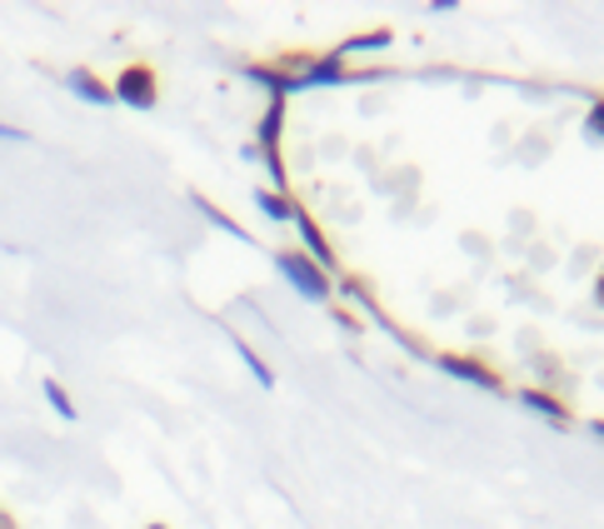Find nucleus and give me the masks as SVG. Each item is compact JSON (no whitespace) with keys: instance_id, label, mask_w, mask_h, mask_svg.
I'll use <instances>...</instances> for the list:
<instances>
[{"instance_id":"f03ea898","label":"nucleus","mask_w":604,"mask_h":529,"mask_svg":"<svg viewBox=\"0 0 604 529\" xmlns=\"http://www.w3.org/2000/svg\"><path fill=\"white\" fill-rule=\"evenodd\" d=\"M116 100L120 106H130V110H155V76L151 70H125V76L116 80Z\"/></svg>"},{"instance_id":"20e7f679","label":"nucleus","mask_w":604,"mask_h":529,"mask_svg":"<svg viewBox=\"0 0 604 529\" xmlns=\"http://www.w3.org/2000/svg\"><path fill=\"white\" fill-rule=\"evenodd\" d=\"M235 350H240V360H245V365H250V375L260 379V389H275V375H271V370H265V360H260L255 350L245 345V340H235Z\"/></svg>"},{"instance_id":"9d476101","label":"nucleus","mask_w":604,"mask_h":529,"mask_svg":"<svg viewBox=\"0 0 604 529\" xmlns=\"http://www.w3.org/2000/svg\"><path fill=\"white\" fill-rule=\"evenodd\" d=\"M334 80H340V60H320L310 70V80H305V86H334Z\"/></svg>"},{"instance_id":"6e6552de","label":"nucleus","mask_w":604,"mask_h":529,"mask_svg":"<svg viewBox=\"0 0 604 529\" xmlns=\"http://www.w3.org/2000/svg\"><path fill=\"white\" fill-rule=\"evenodd\" d=\"M41 389H45V400L55 405V415H61V420H76V405H70V395H65V389L55 385V379H45Z\"/></svg>"},{"instance_id":"6ab92c4d","label":"nucleus","mask_w":604,"mask_h":529,"mask_svg":"<svg viewBox=\"0 0 604 529\" xmlns=\"http://www.w3.org/2000/svg\"><path fill=\"white\" fill-rule=\"evenodd\" d=\"M151 529H165V525H151Z\"/></svg>"},{"instance_id":"dca6fc26","label":"nucleus","mask_w":604,"mask_h":529,"mask_svg":"<svg viewBox=\"0 0 604 529\" xmlns=\"http://www.w3.org/2000/svg\"><path fill=\"white\" fill-rule=\"evenodd\" d=\"M0 529H11V519H6V509H0Z\"/></svg>"},{"instance_id":"423d86ee","label":"nucleus","mask_w":604,"mask_h":529,"mask_svg":"<svg viewBox=\"0 0 604 529\" xmlns=\"http://www.w3.org/2000/svg\"><path fill=\"white\" fill-rule=\"evenodd\" d=\"M440 370H450V375H460V379H475V385H485V389H495V375H485L480 365H460V360H440Z\"/></svg>"},{"instance_id":"39448f33","label":"nucleus","mask_w":604,"mask_h":529,"mask_svg":"<svg viewBox=\"0 0 604 529\" xmlns=\"http://www.w3.org/2000/svg\"><path fill=\"white\" fill-rule=\"evenodd\" d=\"M255 200H260V210H265V216H271V220H295V210H290V200H285V195L260 190Z\"/></svg>"},{"instance_id":"f257e3e1","label":"nucleus","mask_w":604,"mask_h":529,"mask_svg":"<svg viewBox=\"0 0 604 529\" xmlns=\"http://www.w3.org/2000/svg\"><path fill=\"white\" fill-rule=\"evenodd\" d=\"M275 265L290 275V285L305 295V300H325V295H330V280H325V271H315L310 260H300V255H275Z\"/></svg>"},{"instance_id":"2eb2a0df","label":"nucleus","mask_w":604,"mask_h":529,"mask_svg":"<svg viewBox=\"0 0 604 529\" xmlns=\"http://www.w3.org/2000/svg\"><path fill=\"white\" fill-rule=\"evenodd\" d=\"M0 141H25V130H15V125H0Z\"/></svg>"},{"instance_id":"7ed1b4c3","label":"nucleus","mask_w":604,"mask_h":529,"mask_svg":"<svg viewBox=\"0 0 604 529\" xmlns=\"http://www.w3.org/2000/svg\"><path fill=\"white\" fill-rule=\"evenodd\" d=\"M65 90H70V96H80L86 106H110V100H116V90H106L96 76H90V70H70V76H65Z\"/></svg>"},{"instance_id":"ddd939ff","label":"nucleus","mask_w":604,"mask_h":529,"mask_svg":"<svg viewBox=\"0 0 604 529\" xmlns=\"http://www.w3.org/2000/svg\"><path fill=\"white\" fill-rule=\"evenodd\" d=\"M385 45H389V35L375 31V35H360V41H350V51H385Z\"/></svg>"},{"instance_id":"4468645a","label":"nucleus","mask_w":604,"mask_h":529,"mask_svg":"<svg viewBox=\"0 0 604 529\" xmlns=\"http://www.w3.org/2000/svg\"><path fill=\"white\" fill-rule=\"evenodd\" d=\"M590 135H600V141H604V106L590 110Z\"/></svg>"},{"instance_id":"0eeeda50","label":"nucleus","mask_w":604,"mask_h":529,"mask_svg":"<svg viewBox=\"0 0 604 529\" xmlns=\"http://www.w3.org/2000/svg\"><path fill=\"white\" fill-rule=\"evenodd\" d=\"M195 210H200V216H206V220H216V225H220V230H226V235L245 240V230H240V225H235V220H230V216H220V210H216V206H210V200H200V195H195Z\"/></svg>"},{"instance_id":"a211bd4d","label":"nucleus","mask_w":604,"mask_h":529,"mask_svg":"<svg viewBox=\"0 0 604 529\" xmlns=\"http://www.w3.org/2000/svg\"><path fill=\"white\" fill-rule=\"evenodd\" d=\"M594 295H600V305H604V280H600V290H594Z\"/></svg>"},{"instance_id":"f8f14e48","label":"nucleus","mask_w":604,"mask_h":529,"mask_svg":"<svg viewBox=\"0 0 604 529\" xmlns=\"http://www.w3.org/2000/svg\"><path fill=\"white\" fill-rule=\"evenodd\" d=\"M519 400H525V405H529V410H540V415H550V420H554V425H564L560 405H554V400H545V395H519Z\"/></svg>"},{"instance_id":"1a4fd4ad","label":"nucleus","mask_w":604,"mask_h":529,"mask_svg":"<svg viewBox=\"0 0 604 529\" xmlns=\"http://www.w3.org/2000/svg\"><path fill=\"white\" fill-rule=\"evenodd\" d=\"M295 220H300V235H305V245H310V255L320 260V265H330V245H325V240H320V230H315L305 216H295Z\"/></svg>"},{"instance_id":"9b49d317","label":"nucleus","mask_w":604,"mask_h":529,"mask_svg":"<svg viewBox=\"0 0 604 529\" xmlns=\"http://www.w3.org/2000/svg\"><path fill=\"white\" fill-rule=\"evenodd\" d=\"M275 135H281V96H275L271 115L260 120V141H265V145H275Z\"/></svg>"},{"instance_id":"f3484780","label":"nucleus","mask_w":604,"mask_h":529,"mask_svg":"<svg viewBox=\"0 0 604 529\" xmlns=\"http://www.w3.org/2000/svg\"><path fill=\"white\" fill-rule=\"evenodd\" d=\"M594 434H600V440H604V420H600V425H594Z\"/></svg>"}]
</instances>
